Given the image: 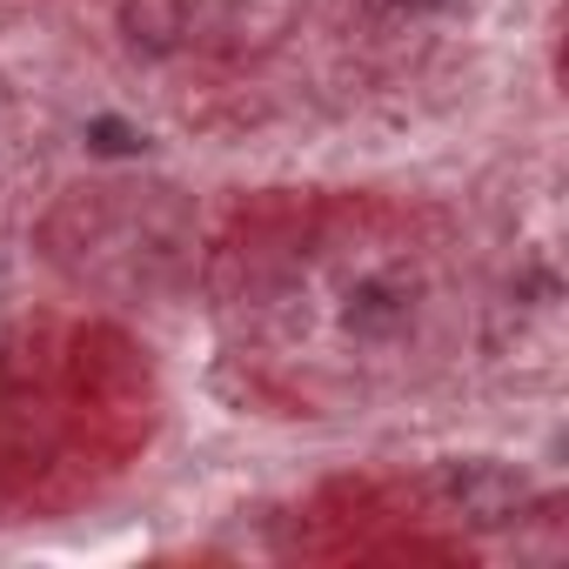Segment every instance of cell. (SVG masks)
<instances>
[{
    "instance_id": "6da1fadb",
    "label": "cell",
    "mask_w": 569,
    "mask_h": 569,
    "mask_svg": "<svg viewBox=\"0 0 569 569\" xmlns=\"http://www.w3.org/2000/svg\"><path fill=\"white\" fill-rule=\"evenodd\" d=\"M94 148H108V154H128V148H134V134H128L121 121H94Z\"/></svg>"
}]
</instances>
